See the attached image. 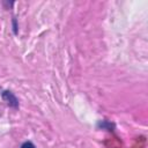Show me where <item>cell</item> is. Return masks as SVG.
Returning <instances> with one entry per match:
<instances>
[{
  "label": "cell",
  "mask_w": 148,
  "mask_h": 148,
  "mask_svg": "<svg viewBox=\"0 0 148 148\" xmlns=\"http://www.w3.org/2000/svg\"><path fill=\"white\" fill-rule=\"evenodd\" d=\"M21 148H35V146H34L31 142H29V141H28V142H24V143L22 145V147H21Z\"/></svg>",
  "instance_id": "1"
}]
</instances>
